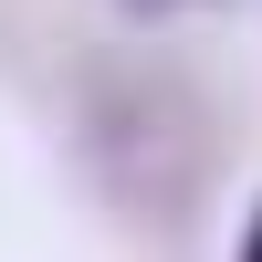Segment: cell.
Masks as SVG:
<instances>
[{
  "mask_svg": "<svg viewBox=\"0 0 262 262\" xmlns=\"http://www.w3.org/2000/svg\"><path fill=\"white\" fill-rule=\"evenodd\" d=\"M84 158L137 221H189L210 200V126L189 116L179 74H116L84 116Z\"/></svg>",
  "mask_w": 262,
  "mask_h": 262,
  "instance_id": "cell-1",
  "label": "cell"
},
{
  "mask_svg": "<svg viewBox=\"0 0 262 262\" xmlns=\"http://www.w3.org/2000/svg\"><path fill=\"white\" fill-rule=\"evenodd\" d=\"M231 262H262V200H252V221H242V252Z\"/></svg>",
  "mask_w": 262,
  "mask_h": 262,
  "instance_id": "cell-2",
  "label": "cell"
},
{
  "mask_svg": "<svg viewBox=\"0 0 262 262\" xmlns=\"http://www.w3.org/2000/svg\"><path fill=\"white\" fill-rule=\"evenodd\" d=\"M116 11H137V21H168V11H179V0H116Z\"/></svg>",
  "mask_w": 262,
  "mask_h": 262,
  "instance_id": "cell-3",
  "label": "cell"
}]
</instances>
